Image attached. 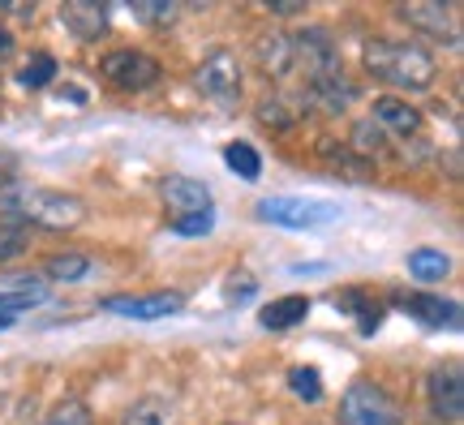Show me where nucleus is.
Wrapping results in <instances>:
<instances>
[{"instance_id":"nucleus-9","label":"nucleus","mask_w":464,"mask_h":425,"mask_svg":"<svg viewBox=\"0 0 464 425\" xmlns=\"http://www.w3.org/2000/svg\"><path fill=\"white\" fill-rule=\"evenodd\" d=\"M100 310L133 323H160L185 310V293H112L100 301Z\"/></svg>"},{"instance_id":"nucleus-8","label":"nucleus","mask_w":464,"mask_h":425,"mask_svg":"<svg viewBox=\"0 0 464 425\" xmlns=\"http://www.w3.org/2000/svg\"><path fill=\"white\" fill-rule=\"evenodd\" d=\"M194 82H198V91L211 99L216 108H232V103L241 99V61H237L228 48H216L211 56H202Z\"/></svg>"},{"instance_id":"nucleus-15","label":"nucleus","mask_w":464,"mask_h":425,"mask_svg":"<svg viewBox=\"0 0 464 425\" xmlns=\"http://www.w3.org/2000/svg\"><path fill=\"white\" fill-rule=\"evenodd\" d=\"M396 305H404V310L413 314V318H421L426 327H456V323H460V305H456V301H443V296H434V293H400Z\"/></svg>"},{"instance_id":"nucleus-24","label":"nucleus","mask_w":464,"mask_h":425,"mask_svg":"<svg viewBox=\"0 0 464 425\" xmlns=\"http://www.w3.org/2000/svg\"><path fill=\"white\" fill-rule=\"evenodd\" d=\"M39 425H95V417H91V409H86V400L65 395V400H56V404L44 412V421Z\"/></svg>"},{"instance_id":"nucleus-19","label":"nucleus","mask_w":464,"mask_h":425,"mask_svg":"<svg viewBox=\"0 0 464 425\" xmlns=\"http://www.w3.org/2000/svg\"><path fill=\"white\" fill-rule=\"evenodd\" d=\"M404 266H409V275L421 279V284H434V279H448L451 271V258L443 254V249L434 246H417L409 258H404Z\"/></svg>"},{"instance_id":"nucleus-17","label":"nucleus","mask_w":464,"mask_h":425,"mask_svg":"<svg viewBox=\"0 0 464 425\" xmlns=\"http://www.w3.org/2000/svg\"><path fill=\"white\" fill-rule=\"evenodd\" d=\"M305 318H310V296H301V293L276 296V301L263 310V327L266 331H288V327H301Z\"/></svg>"},{"instance_id":"nucleus-12","label":"nucleus","mask_w":464,"mask_h":425,"mask_svg":"<svg viewBox=\"0 0 464 425\" xmlns=\"http://www.w3.org/2000/svg\"><path fill=\"white\" fill-rule=\"evenodd\" d=\"M370 121L379 125L387 138H417L421 133V125H426V116H421V108H413L409 99L400 95H379L374 103H370Z\"/></svg>"},{"instance_id":"nucleus-10","label":"nucleus","mask_w":464,"mask_h":425,"mask_svg":"<svg viewBox=\"0 0 464 425\" xmlns=\"http://www.w3.org/2000/svg\"><path fill=\"white\" fill-rule=\"evenodd\" d=\"M400 22H409V31L439 39L448 48H460V9L456 5H439V0H421V5H400Z\"/></svg>"},{"instance_id":"nucleus-1","label":"nucleus","mask_w":464,"mask_h":425,"mask_svg":"<svg viewBox=\"0 0 464 425\" xmlns=\"http://www.w3.org/2000/svg\"><path fill=\"white\" fill-rule=\"evenodd\" d=\"M0 211L9 224H31L44 232H73L86 219V202L65 189H48V185H31V180H5L0 189Z\"/></svg>"},{"instance_id":"nucleus-23","label":"nucleus","mask_w":464,"mask_h":425,"mask_svg":"<svg viewBox=\"0 0 464 425\" xmlns=\"http://www.w3.org/2000/svg\"><path fill=\"white\" fill-rule=\"evenodd\" d=\"M224 164H228L241 180H249V185L263 177V155L249 147V142H228V147H224Z\"/></svg>"},{"instance_id":"nucleus-6","label":"nucleus","mask_w":464,"mask_h":425,"mask_svg":"<svg viewBox=\"0 0 464 425\" xmlns=\"http://www.w3.org/2000/svg\"><path fill=\"white\" fill-rule=\"evenodd\" d=\"M258 219L263 224H276V228H327L340 219V207L327 202V198H293V194H271L258 202Z\"/></svg>"},{"instance_id":"nucleus-28","label":"nucleus","mask_w":464,"mask_h":425,"mask_svg":"<svg viewBox=\"0 0 464 425\" xmlns=\"http://www.w3.org/2000/svg\"><path fill=\"white\" fill-rule=\"evenodd\" d=\"M241 284H228V301H249L254 296V279L249 275H237Z\"/></svg>"},{"instance_id":"nucleus-31","label":"nucleus","mask_w":464,"mask_h":425,"mask_svg":"<svg viewBox=\"0 0 464 425\" xmlns=\"http://www.w3.org/2000/svg\"><path fill=\"white\" fill-rule=\"evenodd\" d=\"M5 327H14V318H0V331H5Z\"/></svg>"},{"instance_id":"nucleus-14","label":"nucleus","mask_w":464,"mask_h":425,"mask_svg":"<svg viewBox=\"0 0 464 425\" xmlns=\"http://www.w3.org/2000/svg\"><path fill=\"white\" fill-rule=\"evenodd\" d=\"M48 301L44 275H5L0 279V318H14L22 310H34Z\"/></svg>"},{"instance_id":"nucleus-25","label":"nucleus","mask_w":464,"mask_h":425,"mask_svg":"<svg viewBox=\"0 0 464 425\" xmlns=\"http://www.w3.org/2000/svg\"><path fill=\"white\" fill-rule=\"evenodd\" d=\"M288 387H293L297 400L318 404V400H323V374H318V365H293V370H288Z\"/></svg>"},{"instance_id":"nucleus-7","label":"nucleus","mask_w":464,"mask_h":425,"mask_svg":"<svg viewBox=\"0 0 464 425\" xmlns=\"http://www.w3.org/2000/svg\"><path fill=\"white\" fill-rule=\"evenodd\" d=\"M100 73L116 91H125V95H142L150 86H160L164 78V65L142 48H112L108 56L100 61Z\"/></svg>"},{"instance_id":"nucleus-26","label":"nucleus","mask_w":464,"mask_h":425,"mask_svg":"<svg viewBox=\"0 0 464 425\" xmlns=\"http://www.w3.org/2000/svg\"><path fill=\"white\" fill-rule=\"evenodd\" d=\"M130 14L138 17V22H147V26H168V22H177V5H168V0H138V5H130Z\"/></svg>"},{"instance_id":"nucleus-16","label":"nucleus","mask_w":464,"mask_h":425,"mask_svg":"<svg viewBox=\"0 0 464 425\" xmlns=\"http://www.w3.org/2000/svg\"><path fill=\"white\" fill-rule=\"evenodd\" d=\"M258 65H263L266 78H293V48H288V31H266L258 39Z\"/></svg>"},{"instance_id":"nucleus-18","label":"nucleus","mask_w":464,"mask_h":425,"mask_svg":"<svg viewBox=\"0 0 464 425\" xmlns=\"http://www.w3.org/2000/svg\"><path fill=\"white\" fill-rule=\"evenodd\" d=\"M116 425H177V409L168 400H160V395H142V400H133L130 409L121 412Z\"/></svg>"},{"instance_id":"nucleus-20","label":"nucleus","mask_w":464,"mask_h":425,"mask_svg":"<svg viewBox=\"0 0 464 425\" xmlns=\"http://www.w3.org/2000/svg\"><path fill=\"white\" fill-rule=\"evenodd\" d=\"M56 73H61L56 56H48V52H31V56L22 61V69H17V86H26V91H44V86H52Z\"/></svg>"},{"instance_id":"nucleus-22","label":"nucleus","mask_w":464,"mask_h":425,"mask_svg":"<svg viewBox=\"0 0 464 425\" xmlns=\"http://www.w3.org/2000/svg\"><path fill=\"white\" fill-rule=\"evenodd\" d=\"M348 142H353L348 150H353L357 159H365V164H370L374 155H382V150H387V133H382L379 125L365 116V121H357V125H353V138H348Z\"/></svg>"},{"instance_id":"nucleus-30","label":"nucleus","mask_w":464,"mask_h":425,"mask_svg":"<svg viewBox=\"0 0 464 425\" xmlns=\"http://www.w3.org/2000/svg\"><path fill=\"white\" fill-rule=\"evenodd\" d=\"M9 52H14V31L0 22V56H9Z\"/></svg>"},{"instance_id":"nucleus-3","label":"nucleus","mask_w":464,"mask_h":425,"mask_svg":"<svg viewBox=\"0 0 464 425\" xmlns=\"http://www.w3.org/2000/svg\"><path fill=\"white\" fill-rule=\"evenodd\" d=\"M160 198L168 202V228L181 232V237H202V232H211L216 224V198L211 189L194 177H164L160 180Z\"/></svg>"},{"instance_id":"nucleus-27","label":"nucleus","mask_w":464,"mask_h":425,"mask_svg":"<svg viewBox=\"0 0 464 425\" xmlns=\"http://www.w3.org/2000/svg\"><path fill=\"white\" fill-rule=\"evenodd\" d=\"M17 254H26V228L22 224H0V262L17 258Z\"/></svg>"},{"instance_id":"nucleus-5","label":"nucleus","mask_w":464,"mask_h":425,"mask_svg":"<svg viewBox=\"0 0 464 425\" xmlns=\"http://www.w3.org/2000/svg\"><path fill=\"white\" fill-rule=\"evenodd\" d=\"M340 425H404V409L374 378H357L340 395Z\"/></svg>"},{"instance_id":"nucleus-13","label":"nucleus","mask_w":464,"mask_h":425,"mask_svg":"<svg viewBox=\"0 0 464 425\" xmlns=\"http://www.w3.org/2000/svg\"><path fill=\"white\" fill-rule=\"evenodd\" d=\"M61 26H65L78 43H95L100 34H108V5L69 0V5H61Z\"/></svg>"},{"instance_id":"nucleus-2","label":"nucleus","mask_w":464,"mask_h":425,"mask_svg":"<svg viewBox=\"0 0 464 425\" xmlns=\"http://www.w3.org/2000/svg\"><path fill=\"white\" fill-rule=\"evenodd\" d=\"M362 61L382 86H396L404 95L430 91L434 78H439L434 52L426 43H417V39H382L379 34V39H370L362 48Z\"/></svg>"},{"instance_id":"nucleus-11","label":"nucleus","mask_w":464,"mask_h":425,"mask_svg":"<svg viewBox=\"0 0 464 425\" xmlns=\"http://www.w3.org/2000/svg\"><path fill=\"white\" fill-rule=\"evenodd\" d=\"M426 400H430V412L443 425H460V417H464V374H460V361L434 365L430 378H426Z\"/></svg>"},{"instance_id":"nucleus-29","label":"nucleus","mask_w":464,"mask_h":425,"mask_svg":"<svg viewBox=\"0 0 464 425\" xmlns=\"http://www.w3.org/2000/svg\"><path fill=\"white\" fill-rule=\"evenodd\" d=\"M266 9H271V14H276V17H293V14H301L305 5H301V0H271Z\"/></svg>"},{"instance_id":"nucleus-4","label":"nucleus","mask_w":464,"mask_h":425,"mask_svg":"<svg viewBox=\"0 0 464 425\" xmlns=\"http://www.w3.org/2000/svg\"><path fill=\"white\" fill-rule=\"evenodd\" d=\"M288 48H293V73H301V82L305 86L344 73L340 43L332 39L327 26H301V31H293L288 34Z\"/></svg>"},{"instance_id":"nucleus-21","label":"nucleus","mask_w":464,"mask_h":425,"mask_svg":"<svg viewBox=\"0 0 464 425\" xmlns=\"http://www.w3.org/2000/svg\"><path fill=\"white\" fill-rule=\"evenodd\" d=\"M91 271V258L86 254H52L44 262V284H78Z\"/></svg>"}]
</instances>
